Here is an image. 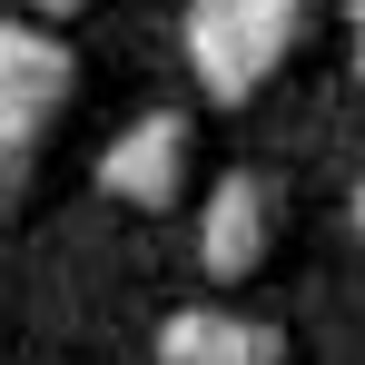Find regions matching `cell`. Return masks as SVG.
I'll return each mask as SVG.
<instances>
[{
	"label": "cell",
	"mask_w": 365,
	"mask_h": 365,
	"mask_svg": "<svg viewBox=\"0 0 365 365\" xmlns=\"http://www.w3.org/2000/svg\"><path fill=\"white\" fill-rule=\"evenodd\" d=\"M297 30H306V0H197L187 10V60L207 79V99H247L297 50Z\"/></svg>",
	"instance_id": "cell-1"
},
{
	"label": "cell",
	"mask_w": 365,
	"mask_h": 365,
	"mask_svg": "<svg viewBox=\"0 0 365 365\" xmlns=\"http://www.w3.org/2000/svg\"><path fill=\"white\" fill-rule=\"evenodd\" d=\"M69 89H79V60H69L60 40H50L40 20H0V138L30 148V138L69 109Z\"/></svg>",
	"instance_id": "cell-2"
},
{
	"label": "cell",
	"mask_w": 365,
	"mask_h": 365,
	"mask_svg": "<svg viewBox=\"0 0 365 365\" xmlns=\"http://www.w3.org/2000/svg\"><path fill=\"white\" fill-rule=\"evenodd\" d=\"M277 217H287L277 178H257V168L217 178V187H207V207H197V267H207L217 287L257 277V267H267V247H277Z\"/></svg>",
	"instance_id": "cell-3"
},
{
	"label": "cell",
	"mask_w": 365,
	"mask_h": 365,
	"mask_svg": "<svg viewBox=\"0 0 365 365\" xmlns=\"http://www.w3.org/2000/svg\"><path fill=\"white\" fill-rule=\"evenodd\" d=\"M99 187L138 207V217H158V207H178L187 197V119L168 109H148V119H128L109 148H99Z\"/></svg>",
	"instance_id": "cell-4"
},
{
	"label": "cell",
	"mask_w": 365,
	"mask_h": 365,
	"mask_svg": "<svg viewBox=\"0 0 365 365\" xmlns=\"http://www.w3.org/2000/svg\"><path fill=\"white\" fill-rule=\"evenodd\" d=\"M197 365H287V326L217 306V316H207V346H197Z\"/></svg>",
	"instance_id": "cell-5"
},
{
	"label": "cell",
	"mask_w": 365,
	"mask_h": 365,
	"mask_svg": "<svg viewBox=\"0 0 365 365\" xmlns=\"http://www.w3.org/2000/svg\"><path fill=\"white\" fill-rule=\"evenodd\" d=\"M207 316H217V306H178V316H158V365H197Z\"/></svg>",
	"instance_id": "cell-6"
},
{
	"label": "cell",
	"mask_w": 365,
	"mask_h": 365,
	"mask_svg": "<svg viewBox=\"0 0 365 365\" xmlns=\"http://www.w3.org/2000/svg\"><path fill=\"white\" fill-rule=\"evenodd\" d=\"M20 187H30V148H10V138H0V217L20 207Z\"/></svg>",
	"instance_id": "cell-7"
},
{
	"label": "cell",
	"mask_w": 365,
	"mask_h": 365,
	"mask_svg": "<svg viewBox=\"0 0 365 365\" xmlns=\"http://www.w3.org/2000/svg\"><path fill=\"white\" fill-rule=\"evenodd\" d=\"M50 10H79V0H50Z\"/></svg>",
	"instance_id": "cell-8"
}]
</instances>
